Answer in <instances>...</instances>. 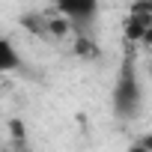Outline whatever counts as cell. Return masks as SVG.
<instances>
[{"label": "cell", "instance_id": "obj_1", "mask_svg": "<svg viewBox=\"0 0 152 152\" xmlns=\"http://www.w3.org/2000/svg\"><path fill=\"white\" fill-rule=\"evenodd\" d=\"M143 107V84L137 75V63L131 57L122 60L119 75L113 81V113L122 119H134Z\"/></svg>", "mask_w": 152, "mask_h": 152}, {"label": "cell", "instance_id": "obj_5", "mask_svg": "<svg viewBox=\"0 0 152 152\" xmlns=\"http://www.w3.org/2000/svg\"><path fill=\"white\" fill-rule=\"evenodd\" d=\"M3 152H27V149H3Z\"/></svg>", "mask_w": 152, "mask_h": 152}, {"label": "cell", "instance_id": "obj_6", "mask_svg": "<svg viewBox=\"0 0 152 152\" xmlns=\"http://www.w3.org/2000/svg\"><path fill=\"white\" fill-rule=\"evenodd\" d=\"M149 75H152V63H149Z\"/></svg>", "mask_w": 152, "mask_h": 152}, {"label": "cell", "instance_id": "obj_3", "mask_svg": "<svg viewBox=\"0 0 152 152\" xmlns=\"http://www.w3.org/2000/svg\"><path fill=\"white\" fill-rule=\"evenodd\" d=\"M21 63H24V60H21V54L15 51L12 39L3 36V39H0V72H6V75H9V72H15Z\"/></svg>", "mask_w": 152, "mask_h": 152}, {"label": "cell", "instance_id": "obj_2", "mask_svg": "<svg viewBox=\"0 0 152 152\" xmlns=\"http://www.w3.org/2000/svg\"><path fill=\"white\" fill-rule=\"evenodd\" d=\"M60 12L69 18V24L84 27V24H90V21L99 15V3H93V0H63V3H60Z\"/></svg>", "mask_w": 152, "mask_h": 152}, {"label": "cell", "instance_id": "obj_4", "mask_svg": "<svg viewBox=\"0 0 152 152\" xmlns=\"http://www.w3.org/2000/svg\"><path fill=\"white\" fill-rule=\"evenodd\" d=\"M143 48H152V30L146 33V39H143Z\"/></svg>", "mask_w": 152, "mask_h": 152}]
</instances>
